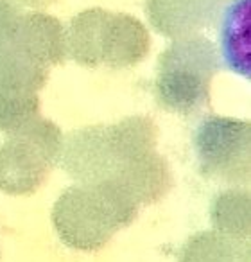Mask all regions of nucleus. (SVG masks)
Returning a JSON list of instances; mask_svg holds the SVG:
<instances>
[{"label":"nucleus","mask_w":251,"mask_h":262,"mask_svg":"<svg viewBox=\"0 0 251 262\" xmlns=\"http://www.w3.org/2000/svg\"><path fill=\"white\" fill-rule=\"evenodd\" d=\"M178 262H249V243L215 230L199 232L183 244Z\"/></svg>","instance_id":"7"},{"label":"nucleus","mask_w":251,"mask_h":262,"mask_svg":"<svg viewBox=\"0 0 251 262\" xmlns=\"http://www.w3.org/2000/svg\"><path fill=\"white\" fill-rule=\"evenodd\" d=\"M40 117L36 92H22L0 86V131L13 135Z\"/></svg>","instance_id":"11"},{"label":"nucleus","mask_w":251,"mask_h":262,"mask_svg":"<svg viewBox=\"0 0 251 262\" xmlns=\"http://www.w3.org/2000/svg\"><path fill=\"white\" fill-rule=\"evenodd\" d=\"M49 79L47 65L16 45L0 47V86L22 92H38Z\"/></svg>","instance_id":"8"},{"label":"nucleus","mask_w":251,"mask_h":262,"mask_svg":"<svg viewBox=\"0 0 251 262\" xmlns=\"http://www.w3.org/2000/svg\"><path fill=\"white\" fill-rule=\"evenodd\" d=\"M251 198L246 189L224 190L212 201L210 219L214 230L235 239H249Z\"/></svg>","instance_id":"9"},{"label":"nucleus","mask_w":251,"mask_h":262,"mask_svg":"<svg viewBox=\"0 0 251 262\" xmlns=\"http://www.w3.org/2000/svg\"><path fill=\"white\" fill-rule=\"evenodd\" d=\"M247 0H240L230 11L222 31V49L232 70L247 76L249 72V36H247Z\"/></svg>","instance_id":"10"},{"label":"nucleus","mask_w":251,"mask_h":262,"mask_svg":"<svg viewBox=\"0 0 251 262\" xmlns=\"http://www.w3.org/2000/svg\"><path fill=\"white\" fill-rule=\"evenodd\" d=\"M219 69L210 41L183 40L172 45L158 61L154 83L158 104L171 113L192 115L210 104L212 79Z\"/></svg>","instance_id":"3"},{"label":"nucleus","mask_w":251,"mask_h":262,"mask_svg":"<svg viewBox=\"0 0 251 262\" xmlns=\"http://www.w3.org/2000/svg\"><path fill=\"white\" fill-rule=\"evenodd\" d=\"M108 182V180H106ZM140 207L154 205L172 189V172L156 149L129 160L113 178Z\"/></svg>","instance_id":"6"},{"label":"nucleus","mask_w":251,"mask_h":262,"mask_svg":"<svg viewBox=\"0 0 251 262\" xmlns=\"http://www.w3.org/2000/svg\"><path fill=\"white\" fill-rule=\"evenodd\" d=\"M199 167L207 178L247 183L251 174V126L247 120L208 115L194 133Z\"/></svg>","instance_id":"5"},{"label":"nucleus","mask_w":251,"mask_h":262,"mask_svg":"<svg viewBox=\"0 0 251 262\" xmlns=\"http://www.w3.org/2000/svg\"><path fill=\"white\" fill-rule=\"evenodd\" d=\"M158 126L151 117H126L63 135L59 164L77 183L113 180L129 160L156 149Z\"/></svg>","instance_id":"1"},{"label":"nucleus","mask_w":251,"mask_h":262,"mask_svg":"<svg viewBox=\"0 0 251 262\" xmlns=\"http://www.w3.org/2000/svg\"><path fill=\"white\" fill-rule=\"evenodd\" d=\"M63 133L52 120L38 117L0 144V190L9 196L34 194L59 160Z\"/></svg>","instance_id":"4"},{"label":"nucleus","mask_w":251,"mask_h":262,"mask_svg":"<svg viewBox=\"0 0 251 262\" xmlns=\"http://www.w3.org/2000/svg\"><path fill=\"white\" fill-rule=\"evenodd\" d=\"M140 205L113 180L77 183L56 200L52 225L72 250L97 251L139 215Z\"/></svg>","instance_id":"2"}]
</instances>
